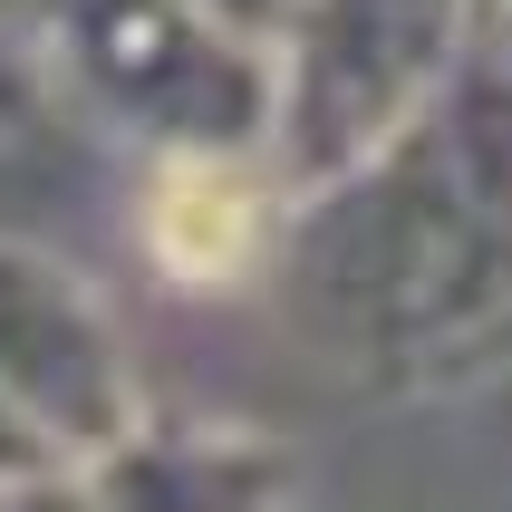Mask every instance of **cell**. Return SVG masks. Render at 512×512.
<instances>
[{"mask_svg":"<svg viewBox=\"0 0 512 512\" xmlns=\"http://www.w3.org/2000/svg\"><path fill=\"white\" fill-rule=\"evenodd\" d=\"M281 329L358 397H455L512 368V68L464 58L426 116L290 203Z\"/></svg>","mask_w":512,"mask_h":512,"instance_id":"1","label":"cell"},{"mask_svg":"<svg viewBox=\"0 0 512 512\" xmlns=\"http://www.w3.org/2000/svg\"><path fill=\"white\" fill-rule=\"evenodd\" d=\"M464 39H474V0H290L261 29V68H271L261 155L290 174V194L348 174L445 97Z\"/></svg>","mask_w":512,"mask_h":512,"instance_id":"2","label":"cell"},{"mask_svg":"<svg viewBox=\"0 0 512 512\" xmlns=\"http://www.w3.org/2000/svg\"><path fill=\"white\" fill-rule=\"evenodd\" d=\"M39 39L58 87L145 155L261 145L271 116L261 29L223 20L213 0H39Z\"/></svg>","mask_w":512,"mask_h":512,"instance_id":"3","label":"cell"},{"mask_svg":"<svg viewBox=\"0 0 512 512\" xmlns=\"http://www.w3.org/2000/svg\"><path fill=\"white\" fill-rule=\"evenodd\" d=\"M0 397L49 435L58 464L107 455L116 435L155 416L116 310L87 290V271L29 252V242H0Z\"/></svg>","mask_w":512,"mask_h":512,"instance_id":"4","label":"cell"},{"mask_svg":"<svg viewBox=\"0 0 512 512\" xmlns=\"http://www.w3.org/2000/svg\"><path fill=\"white\" fill-rule=\"evenodd\" d=\"M290 203L300 194H290V174L261 145H194V155H155L136 232H145V261H155L165 290L232 300V290L271 281Z\"/></svg>","mask_w":512,"mask_h":512,"instance_id":"5","label":"cell"},{"mask_svg":"<svg viewBox=\"0 0 512 512\" xmlns=\"http://www.w3.org/2000/svg\"><path fill=\"white\" fill-rule=\"evenodd\" d=\"M97 512H300V455L271 426H155L78 464Z\"/></svg>","mask_w":512,"mask_h":512,"instance_id":"6","label":"cell"},{"mask_svg":"<svg viewBox=\"0 0 512 512\" xmlns=\"http://www.w3.org/2000/svg\"><path fill=\"white\" fill-rule=\"evenodd\" d=\"M0 512H97L78 464H39V474H0Z\"/></svg>","mask_w":512,"mask_h":512,"instance_id":"7","label":"cell"},{"mask_svg":"<svg viewBox=\"0 0 512 512\" xmlns=\"http://www.w3.org/2000/svg\"><path fill=\"white\" fill-rule=\"evenodd\" d=\"M39 464H58V455H49V435H39L20 406L0 397V474H39Z\"/></svg>","mask_w":512,"mask_h":512,"instance_id":"8","label":"cell"},{"mask_svg":"<svg viewBox=\"0 0 512 512\" xmlns=\"http://www.w3.org/2000/svg\"><path fill=\"white\" fill-rule=\"evenodd\" d=\"M213 10H223V20H242V29H271L290 0H213Z\"/></svg>","mask_w":512,"mask_h":512,"instance_id":"9","label":"cell"}]
</instances>
